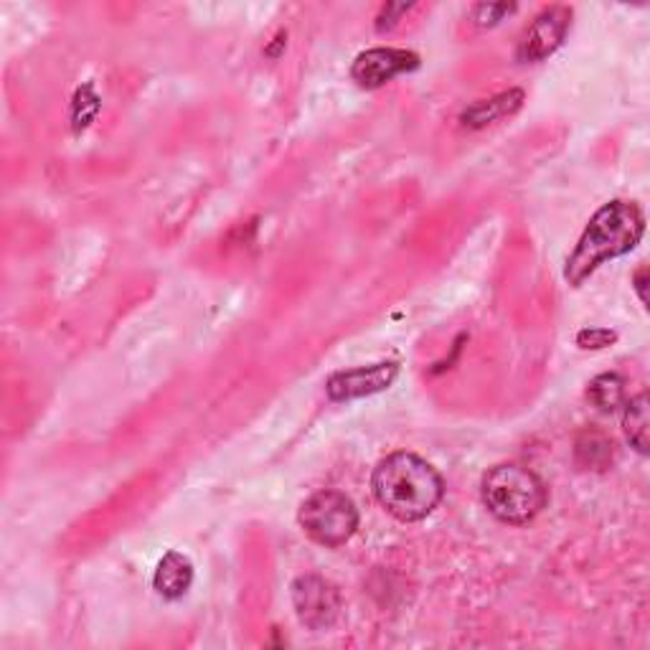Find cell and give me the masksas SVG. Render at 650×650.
I'll use <instances>...</instances> for the list:
<instances>
[{
  "label": "cell",
  "instance_id": "5",
  "mask_svg": "<svg viewBox=\"0 0 650 650\" xmlns=\"http://www.w3.org/2000/svg\"><path fill=\"white\" fill-rule=\"evenodd\" d=\"M293 605L298 620L310 630H328L339 620L343 600L335 584L318 574H303L293 582Z\"/></svg>",
  "mask_w": 650,
  "mask_h": 650
},
{
  "label": "cell",
  "instance_id": "10",
  "mask_svg": "<svg viewBox=\"0 0 650 650\" xmlns=\"http://www.w3.org/2000/svg\"><path fill=\"white\" fill-rule=\"evenodd\" d=\"M574 460L582 470L602 472L615 463V443L605 432L600 430H584L574 440Z\"/></svg>",
  "mask_w": 650,
  "mask_h": 650
},
{
  "label": "cell",
  "instance_id": "6",
  "mask_svg": "<svg viewBox=\"0 0 650 650\" xmlns=\"http://www.w3.org/2000/svg\"><path fill=\"white\" fill-rule=\"evenodd\" d=\"M420 67V56L414 52L407 49H368L364 54L356 56L351 67V77L353 82L364 90H379L391 79H397L399 75H407V71H414Z\"/></svg>",
  "mask_w": 650,
  "mask_h": 650
},
{
  "label": "cell",
  "instance_id": "16",
  "mask_svg": "<svg viewBox=\"0 0 650 650\" xmlns=\"http://www.w3.org/2000/svg\"><path fill=\"white\" fill-rule=\"evenodd\" d=\"M409 3H387L381 8V15H379V23H376V28L384 31V28H395L399 23V15L409 11Z\"/></svg>",
  "mask_w": 650,
  "mask_h": 650
},
{
  "label": "cell",
  "instance_id": "1",
  "mask_svg": "<svg viewBox=\"0 0 650 650\" xmlns=\"http://www.w3.org/2000/svg\"><path fill=\"white\" fill-rule=\"evenodd\" d=\"M372 488L381 509L412 524L427 518L445 495V480L424 457L391 453L374 468Z\"/></svg>",
  "mask_w": 650,
  "mask_h": 650
},
{
  "label": "cell",
  "instance_id": "3",
  "mask_svg": "<svg viewBox=\"0 0 650 650\" xmlns=\"http://www.w3.org/2000/svg\"><path fill=\"white\" fill-rule=\"evenodd\" d=\"M480 499L495 518L509 526H524L547 505V486L532 468L518 463L495 465L483 476Z\"/></svg>",
  "mask_w": 650,
  "mask_h": 650
},
{
  "label": "cell",
  "instance_id": "4",
  "mask_svg": "<svg viewBox=\"0 0 650 650\" xmlns=\"http://www.w3.org/2000/svg\"><path fill=\"white\" fill-rule=\"evenodd\" d=\"M303 532L320 547H343L358 528V511L346 493L318 491L300 505Z\"/></svg>",
  "mask_w": 650,
  "mask_h": 650
},
{
  "label": "cell",
  "instance_id": "13",
  "mask_svg": "<svg viewBox=\"0 0 650 650\" xmlns=\"http://www.w3.org/2000/svg\"><path fill=\"white\" fill-rule=\"evenodd\" d=\"M588 399L602 414H613L625 404V379L620 374H600L590 381Z\"/></svg>",
  "mask_w": 650,
  "mask_h": 650
},
{
  "label": "cell",
  "instance_id": "17",
  "mask_svg": "<svg viewBox=\"0 0 650 650\" xmlns=\"http://www.w3.org/2000/svg\"><path fill=\"white\" fill-rule=\"evenodd\" d=\"M632 285H636L640 303L648 305V267H640L636 275H632Z\"/></svg>",
  "mask_w": 650,
  "mask_h": 650
},
{
  "label": "cell",
  "instance_id": "14",
  "mask_svg": "<svg viewBox=\"0 0 650 650\" xmlns=\"http://www.w3.org/2000/svg\"><path fill=\"white\" fill-rule=\"evenodd\" d=\"M513 11H516V5L513 3H480L472 8V21H476L478 26L491 28L503 19V15H509Z\"/></svg>",
  "mask_w": 650,
  "mask_h": 650
},
{
  "label": "cell",
  "instance_id": "7",
  "mask_svg": "<svg viewBox=\"0 0 650 650\" xmlns=\"http://www.w3.org/2000/svg\"><path fill=\"white\" fill-rule=\"evenodd\" d=\"M569 23H572V11L565 5H551L547 11L536 15L532 26L526 28L524 38L518 46L521 61H541L559 49L565 42Z\"/></svg>",
  "mask_w": 650,
  "mask_h": 650
},
{
  "label": "cell",
  "instance_id": "9",
  "mask_svg": "<svg viewBox=\"0 0 650 650\" xmlns=\"http://www.w3.org/2000/svg\"><path fill=\"white\" fill-rule=\"evenodd\" d=\"M191 582H194V565L181 551H168L152 577V588L166 600H181L189 592Z\"/></svg>",
  "mask_w": 650,
  "mask_h": 650
},
{
  "label": "cell",
  "instance_id": "11",
  "mask_svg": "<svg viewBox=\"0 0 650 650\" xmlns=\"http://www.w3.org/2000/svg\"><path fill=\"white\" fill-rule=\"evenodd\" d=\"M521 102H524V94H521L518 90L503 92L493 100H483V102L472 104L470 110H465L463 125L486 127V125H491V123H495V119H501L505 115H513V112L521 107Z\"/></svg>",
  "mask_w": 650,
  "mask_h": 650
},
{
  "label": "cell",
  "instance_id": "12",
  "mask_svg": "<svg viewBox=\"0 0 650 650\" xmlns=\"http://www.w3.org/2000/svg\"><path fill=\"white\" fill-rule=\"evenodd\" d=\"M650 401L648 395L632 397L630 401H625V414H623V430L628 443L636 447L640 455H648L650 447V417H648Z\"/></svg>",
  "mask_w": 650,
  "mask_h": 650
},
{
  "label": "cell",
  "instance_id": "15",
  "mask_svg": "<svg viewBox=\"0 0 650 650\" xmlns=\"http://www.w3.org/2000/svg\"><path fill=\"white\" fill-rule=\"evenodd\" d=\"M617 341L615 331H607V328H584V331L577 333V346L584 351H600L613 346Z\"/></svg>",
  "mask_w": 650,
  "mask_h": 650
},
{
  "label": "cell",
  "instance_id": "8",
  "mask_svg": "<svg viewBox=\"0 0 650 650\" xmlns=\"http://www.w3.org/2000/svg\"><path fill=\"white\" fill-rule=\"evenodd\" d=\"M399 374V366L391 361L374 366H358L349 368V372H335L331 379L326 381V391L333 401H351L361 397L379 395V391L389 389L395 384Z\"/></svg>",
  "mask_w": 650,
  "mask_h": 650
},
{
  "label": "cell",
  "instance_id": "2",
  "mask_svg": "<svg viewBox=\"0 0 650 650\" xmlns=\"http://www.w3.org/2000/svg\"><path fill=\"white\" fill-rule=\"evenodd\" d=\"M643 231V212L632 201H609L592 216L574 252L567 256L565 280L580 287L602 264L636 250Z\"/></svg>",
  "mask_w": 650,
  "mask_h": 650
}]
</instances>
